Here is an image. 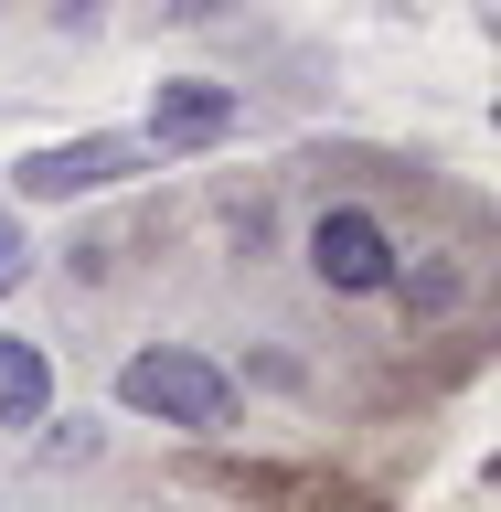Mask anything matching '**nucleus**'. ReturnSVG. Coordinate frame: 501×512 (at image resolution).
<instances>
[{"mask_svg": "<svg viewBox=\"0 0 501 512\" xmlns=\"http://www.w3.org/2000/svg\"><path fill=\"white\" fill-rule=\"evenodd\" d=\"M118 395L139 416H160V427H224V416H235V384H224L203 352H128Z\"/></svg>", "mask_w": 501, "mask_h": 512, "instance_id": "obj_1", "label": "nucleus"}, {"mask_svg": "<svg viewBox=\"0 0 501 512\" xmlns=\"http://www.w3.org/2000/svg\"><path fill=\"white\" fill-rule=\"evenodd\" d=\"M235 86H214V75H171V86L150 96V150H214V139H235Z\"/></svg>", "mask_w": 501, "mask_h": 512, "instance_id": "obj_3", "label": "nucleus"}, {"mask_svg": "<svg viewBox=\"0 0 501 512\" xmlns=\"http://www.w3.org/2000/svg\"><path fill=\"white\" fill-rule=\"evenodd\" d=\"M406 299H416V310H448V299H459V278H448V267H427V278H406Z\"/></svg>", "mask_w": 501, "mask_h": 512, "instance_id": "obj_6", "label": "nucleus"}, {"mask_svg": "<svg viewBox=\"0 0 501 512\" xmlns=\"http://www.w3.org/2000/svg\"><path fill=\"white\" fill-rule=\"evenodd\" d=\"M310 267H320L331 288H384V278H395V246H384L374 214H352V203H342V214L310 224Z\"/></svg>", "mask_w": 501, "mask_h": 512, "instance_id": "obj_4", "label": "nucleus"}, {"mask_svg": "<svg viewBox=\"0 0 501 512\" xmlns=\"http://www.w3.org/2000/svg\"><path fill=\"white\" fill-rule=\"evenodd\" d=\"M150 160V139H64V150H32L11 182L32 192V203H64V192H96V182H128Z\"/></svg>", "mask_w": 501, "mask_h": 512, "instance_id": "obj_2", "label": "nucleus"}, {"mask_svg": "<svg viewBox=\"0 0 501 512\" xmlns=\"http://www.w3.org/2000/svg\"><path fill=\"white\" fill-rule=\"evenodd\" d=\"M43 406H54V374H43V352L0 331V427H32Z\"/></svg>", "mask_w": 501, "mask_h": 512, "instance_id": "obj_5", "label": "nucleus"}, {"mask_svg": "<svg viewBox=\"0 0 501 512\" xmlns=\"http://www.w3.org/2000/svg\"><path fill=\"white\" fill-rule=\"evenodd\" d=\"M0 288H22V224L0 214Z\"/></svg>", "mask_w": 501, "mask_h": 512, "instance_id": "obj_7", "label": "nucleus"}]
</instances>
